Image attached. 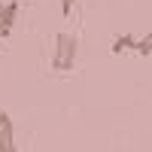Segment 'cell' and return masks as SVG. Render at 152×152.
Listing matches in <instances>:
<instances>
[{"label": "cell", "mask_w": 152, "mask_h": 152, "mask_svg": "<svg viewBox=\"0 0 152 152\" xmlns=\"http://www.w3.org/2000/svg\"><path fill=\"white\" fill-rule=\"evenodd\" d=\"M79 58V37L70 31H58L52 40V70L55 73H70Z\"/></svg>", "instance_id": "6da1fadb"}, {"label": "cell", "mask_w": 152, "mask_h": 152, "mask_svg": "<svg viewBox=\"0 0 152 152\" xmlns=\"http://www.w3.org/2000/svg\"><path fill=\"white\" fill-rule=\"evenodd\" d=\"M0 152H18L15 146V125L6 110H0Z\"/></svg>", "instance_id": "7a4b0ae2"}, {"label": "cell", "mask_w": 152, "mask_h": 152, "mask_svg": "<svg viewBox=\"0 0 152 152\" xmlns=\"http://www.w3.org/2000/svg\"><path fill=\"white\" fill-rule=\"evenodd\" d=\"M15 18H18V0H6L3 9H0V40H6L15 28Z\"/></svg>", "instance_id": "3957f363"}, {"label": "cell", "mask_w": 152, "mask_h": 152, "mask_svg": "<svg viewBox=\"0 0 152 152\" xmlns=\"http://www.w3.org/2000/svg\"><path fill=\"white\" fill-rule=\"evenodd\" d=\"M134 46H137V37H134V34H119L116 40H113V49H110V52H113V55L134 52Z\"/></svg>", "instance_id": "277c9868"}, {"label": "cell", "mask_w": 152, "mask_h": 152, "mask_svg": "<svg viewBox=\"0 0 152 152\" xmlns=\"http://www.w3.org/2000/svg\"><path fill=\"white\" fill-rule=\"evenodd\" d=\"M134 52H137V55H143V58H146V55H152V34H149V37H143V40H137Z\"/></svg>", "instance_id": "5b68a950"}, {"label": "cell", "mask_w": 152, "mask_h": 152, "mask_svg": "<svg viewBox=\"0 0 152 152\" xmlns=\"http://www.w3.org/2000/svg\"><path fill=\"white\" fill-rule=\"evenodd\" d=\"M73 3H76V0H61V15H70V12H73Z\"/></svg>", "instance_id": "8992f818"}]
</instances>
